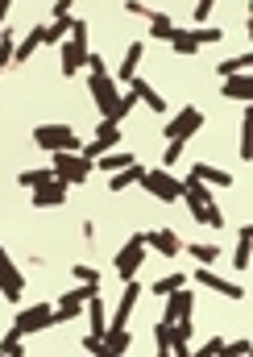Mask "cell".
<instances>
[{"mask_svg": "<svg viewBox=\"0 0 253 357\" xmlns=\"http://www.w3.org/2000/svg\"><path fill=\"white\" fill-rule=\"evenodd\" d=\"M183 199H187V208H191V216H195L199 225L224 229V216H220V208L212 204V191H208L199 178H183Z\"/></svg>", "mask_w": 253, "mask_h": 357, "instance_id": "6da1fadb", "label": "cell"}, {"mask_svg": "<svg viewBox=\"0 0 253 357\" xmlns=\"http://www.w3.org/2000/svg\"><path fill=\"white\" fill-rule=\"evenodd\" d=\"M46 328H54V303L38 299L33 307H21V312H17V320H13L8 333H17V337H33V333H46Z\"/></svg>", "mask_w": 253, "mask_h": 357, "instance_id": "7a4b0ae2", "label": "cell"}, {"mask_svg": "<svg viewBox=\"0 0 253 357\" xmlns=\"http://www.w3.org/2000/svg\"><path fill=\"white\" fill-rule=\"evenodd\" d=\"M33 142H38V150H50V154H63V150L75 154V150L84 146L71 125H38V129H33Z\"/></svg>", "mask_w": 253, "mask_h": 357, "instance_id": "3957f363", "label": "cell"}, {"mask_svg": "<svg viewBox=\"0 0 253 357\" xmlns=\"http://www.w3.org/2000/svg\"><path fill=\"white\" fill-rule=\"evenodd\" d=\"M59 46H63V63H59V71L71 79V75L84 67V59H87V21H75V25H71V38H63Z\"/></svg>", "mask_w": 253, "mask_h": 357, "instance_id": "277c9868", "label": "cell"}, {"mask_svg": "<svg viewBox=\"0 0 253 357\" xmlns=\"http://www.w3.org/2000/svg\"><path fill=\"white\" fill-rule=\"evenodd\" d=\"M141 187H146L158 204H174V199H183V178H174L167 167L146 171V175H141Z\"/></svg>", "mask_w": 253, "mask_h": 357, "instance_id": "5b68a950", "label": "cell"}, {"mask_svg": "<svg viewBox=\"0 0 253 357\" xmlns=\"http://www.w3.org/2000/svg\"><path fill=\"white\" fill-rule=\"evenodd\" d=\"M100 291V282H79V287H71L67 295H59V303H54V324H67V320H75L79 312H84V303Z\"/></svg>", "mask_w": 253, "mask_h": 357, "instance_id": "8992f818", "label": "cell"}, {"mask_svg": "<svg viewBox=\"0 0 253 357\" xmlns=\"http://www.w3.org/2000/svg\"><path fill=\"white\" fill-rule=\"evenodd\" d=\"M199 129H204V112H199L195 104H187V108H178V112L170 116L162 133H167V142H187V137H195Z\"/></svg>", "mask_w": 253, "mask_h": 357, "instance_id": "52a82bcc", "label": "cell"}, {"mask_svg": "<svg viewBox=\"0 0 253 357\" xmlns=\"http://www.w3.org/2000/svg\"><path fill=\"white\" fill-rule=\"evenodd\" d=\"M146 262V233H137V237H129L121 250H116V258H112V266L121 278H137V270Z\"/></svg>", "mask_w": 253, "mask_h": 357, "instance_id": "ba28073f", "label": "cell"}, {"mask_svg": "<svg viewBox=\"0 0 253 357\" xmlns=\"http://www.w3.org/2000/svg\"><path fill=\"white\" fill-rule=\"evenodd\" d=\"M91 171H95V162H91V158H84L79 150H75V154H71V150L54 154V178H63V183H84Z\"/></svg>", "mask_w": 253, "mask_h": 357, "instance_id": "9c48e42d", "label": "cell"}, {"mask_svg": "<svg viewBox=\"0 0 253 357\" xmlns=\"http://www.w3.org/2000/svg\"><path fill=\"white\" fill-rule=\"evenodd\" d=\"M116 142H121V125H116V121H108V116H100V129H95V137H91L87 146H79V154L95 162L100 154H108V150H116Z\"/></svg>", "mask_w": 253, "mask_h": 357, "instance_id": "30bf717a", "label": "cell"}, {"mask_svg": "<svg viewBox=\"0 0 253 357\" xmlns=\"http://www.w3.org/2000/svg\"><path fill=\"white\" fill-rule=\"evenodd\" d=\"M87 91H91V100H95L100 116H112V108H116V100H121L116 79H112L108 71H100V75H91V79H87Z\"/></svg>", "mask_w": 253, "mask_h": 357, "instance_id": "8fae6325", "label": "cell"}, {"mask_svg": "<svg viewBox=\"0 0 253 357\" xmlns=\"http://www.w3.org/2000/svg\"><path fill=\"white\" fill-rule=\"evenodd\" d=\"M29 191H33V195H29L33 208H59V204H67L71 183H63V178H46V183H38V187H29Z\"/></svg>", "mask_w": 253, "mask_h": 357, "instance_id": "7c38bea8", "label": "cell"}, {"mask_svg": "<svg viewBox=\"0 0 253 357\" xmlns=\"http://www.w3.org/2000/svg\"><path fill=\"white\" fill-rule=\"evenodd\" d=\"M0 291H4V299L8 303H17L21 299V291H25V278H21V270L13 266V258H8V250L0 245Z\"/></svg>", "mask_w": 253, "mask_h": 357, "instance_id": "4fadbf2b", "label": "cell"}, {"mask_svg": "<svg viewBox=\"0 0 253 357\" xmlns=\"http://www.w3.org/2000/svg\"><path fill=\"white\" fill-rule=\"evenodd\" d=\"M137 299H141V282H137V278H125V295H121V303H116V312H112V324H108V328H129Z\"/></svg>", "mask_w": 253, "mask_h": 357, "instance_id": "5bb4252c", "label": "cell"}, {"mask_svg": "<svg viewBox=\"0 0 253 357\" xmlns=\"http://www.w3.org/2000/svg\"><path fill=\"white\" fill-rule=\"evenodd\" d=\"M162 299H167V307H162V320H167V324H174V320H183V316L195 312V295L183 291V287H174V291L162 295Z\"/></svg>", "mask_w": 253, "mask_h": 357, "instance_id": "9a60e30c", "label": "cell"}, {"mask_svg": "<svg viewBox=\"0 0 253 357\" xmlns=\"http://www.w3.org/2000/svg\"><path fill=\"white\" fill-rule=\"evenodd\" d=\"M195 282H199V287H208V291H216V295H224V299H245V291H241L237 282H229V278L212 274L208 266H199V270H195Z\"/></svg>", "mask_w": 253, "mask_h": 357, "instance_id": "2e32d148", "label": "cell"}, {"mask_svg": "<svg viewBox=\"0 0 253 357\" xmlns=\"http://www.w3.org/2000/svg\"><path fill=\"white\" fill-rule=\"evenodd\" d=\"M146 250H158L162 258H174V254L183 250V241H178L170 229H154V233H146Z\"/></svg>", "mask_w": 253, "mask_h": 357, "instance_id": "e0dca14e", "label": "cell"}, {"mask_svg": "<svg viewBox=\"0 0 253 357\" xmlns=\"http://www.w3.org/2000/svg\"><path fill=\"white\" fill-rule=\"evenodd\" d=\"M187 178H199L204 187H233V175H229V171H220V167H208V162H195Z\"/></svg>", "mask_w": 253, "mask_h": 357, "instance_id": "ac0fdd59", "label": "cell"}, {"mask_svg": "<svg viewBox=\"0 0 253 357\" xmlns=\"http://www.w3.org/2000/svg\"><path fill=\"white\" fill-rule=\"evenodd\" d=\"M146 59V42H129V50H125V59H121V67H116V79L121 84H129L133 75H137V63Z\"/></svg>", "mask_w": 253, "mask_h": 357, "instance_id": "d6986e66", "label": "cell"}, {"mask_svg": "<svg viewBox=\"0 0 253 357\" xmlns=\"http://www.w3.org/2000/svg\"><path fill=\"white\" fill-rule=\"evenodd\" d=\"M141 175H146V167H137V162H129V167H121V171H112V178H108V191H112V195H121V191H129L133 183H141Z\"/></svg>", "mask_w": 253, "mask_h": 357, "instance_id": "ffe728a7", "label": "cell"}, {"mask_svg": "<svg viewBox=\"0 0 253 357\" xmlns=\"http://www.w3.org/2000/svg\"><path fill=\"white\" fill-rule=\"evenodd\" d=\"M133 349V337H129V328H104V354L108 357H121Z\"/></svg>", "mask_w": 253, "mask_h": 357, "instance_id": "44dd1931", "label": "cell"}, {"mask_svg": "<svg viewBox=\"0 0 253 357\" xmlns=\"http://www.w3.org/2000/svg\"><path fill=\"white\" fill-rule=\"evenodd\" d=\"M224 100H253V84H250V71H241V75H229L224 79Z\"/></svg>", "mask_w": 253, "mask_h": 357, "instance_id": "7402d4cb", "label": "cell"}, {"mask_svg": "<svg viewBox=\"0 0 253 357\" xmlns=\"http://www.w3.org/2000/svg\"><path fill=\"white\" fill-rule=\"evenodd\" d=\"M129 91H133V96H137V100H146V104H150V108H154V112H167V100H162V96H158V91L150 88V84H146V79H141V75H133V79H129Z\"/></svg>", "mask_w": 253, "mask_h": 357, "instance_id": "603a6c76", "label": "cell"}, {"mask_svg": "<svg viewBox=\"0 0 253 357\" xmlns=\"http://www.w3.org/2000/svg\"><path fill=\"white\" fill-rule=\"evenodd\" d=\"M71 25H75V21H71V13H67V17H54V25H46V29H42V46H59V42L71 33Z\"/></svg>", "mask_w": 253, "mask_h": 357, "instance_id": "cb8c5ba5", "label": "cell"}, {"mask_svg": "<svg viewBox=\"0 0 253 357\" xmlns=\"http://www.w3.org/2000/svg\"><path fill=\"white\" fill-rule=\"evenodd\" d=\"M250 245H253V229L250 225H241V233H237V250H233V266L237 270H250Z\"/></svg>", "mask_w": 253, "mask_h": 357, "instance_id": "d4e9b609", "label": "cell"}, {"mask_svg": "<svg viewBox=\"0 0 253 357\" xmlns=\"http://www.w3.org/2000/svg\"><path fill=\"white\" fill-rule=\"evenodd\" d=\"M42 29H46V25H38V29H29V33H25V38L17 42V50H13V63H25V59H29V54H33V50L42 46Z\"/></svg>", "mask_w": 253, "mask_h": 357, "instance_id": "484cf974", "label": "cell"}, {"mask_svg": "<svg viewBox=\"0 0 253 357\" xmlns=\"http://www.w3.org/2000/svg\"><path fill=\"white\" fill-rule=\"evenodd\" d=\"M129 162H137L133 154H125V150H108V154H100L95 158V167L104 171V175H112V171H121V167H129Z\"/></svg>", "mask_w": 253, "mask_h": 357, "instance_id": "4316f807", "label": "cell"}, {"mask_svg": "<svg viewBox=\"0 0 253 357\" xmlns=\"http://www.w3.org/2000/svg\"><path fill=\"white\" fill-rule=\"evenodd\" d=\"M170 50H174L178 59H187V54H195V50H199V42H195V33H191V29H174Z\"/></svg>", "mask_w": 253, "mask_h": 357, "instance_id": "83f0119b", "label": "cell"}, {"mask_svg": "<svg viewBox=\"0 0 253 357\" xmlns=\"http://www.w3.org/2000/svg\"><path fill=\"white\" fill-rule=\"evenodd\" d=\"M174 29H178V25L170 21L162 8H158V13L150 17V38H158V42H170V38H174Z\"/></svg>", "mask_w": 253, "mask_h": 357, "instance_id": "f1b7e54d", "label": "cell"}, {"mask_svg": "<svg viewBox=\"0 0 253 357\" xmlns=\"http://www.w3.org/2000/svg\"><path fill=\"white\" fill-rule=\"evenodd\" d=\"M84 307H87V324H91V333H95V337H104V299H100V291L87 299Z\"/></svg>", "mask_w": 253, "mask_h": 357, "instance_id": "f546056e", "label": "cell"}, {"mask_svg": "<svg viewBox=\"0 0 253 357\" xmlns=\"http://www.w3.org/2000/svg\"><path fill=\"white\" fill-rule=\"evenodd\" d=\"M250 63H253V54L245 50V54H237V59H224V63H220L216 71H220V75L229 79V75H241V71H250Z\"/></svg>", "mask_w": 253, "mask_h": 357, "instance_id": "4dcf8cb0", "label": "cell"}, {"mask_svg": "<svg viewBox=\"0 0 253 357\" xmlns=\"http://www.w3.org/2000/svg\"><path fill=\"white\" fill-rule=\"evenodd\" d=\"M187 254H191V258H195L199 266H212V262L220 258V250H216V245H204V241H195V245H187Z\"/></svg>", "mask_w": 253, "mask_h": 357, "instance_id": "1f68e13d", "label": "cell"}, {"mask_svg": "<svg viewBox=\"0 0 253 357\" xmlns=\"http://www.w3.org/2000/svg\"><path fill=\"white\" fill-rule=\"evenodd\" d=\"M13 50H17V33L4 29L0 33V67H13Z\"/></svg>", "mask_w": 253, "mask_h": 357, "instance_id": "d6a6232c", "label": "cell"}, {"mask_svg": "<svg viewBox=\"0 0 253 357\" xmlns=\"http://www.w3.org/2000/svg\"><path fill=\"white\" fill-rule=\"evenodd\" d=\"M183 282H187V274H167V278H158V282H154L150 291H154V295L162 299V295H170V291H174V287H183Z\"/></svg>", "mask_w": 253, "mask_h": 357, "instance_id": "836d02e7", "label": "cell"}, {"mask_svg": "<svg viewBox=\"0 0 253 357\" xmlns=\"http://www.w3.org/2000/svg\"><path fill=\"white\" fill-rule=\"evenodd\" d=\"M25 349H21V337L17 333H4L0 337V357H21Z\"/></svg>", "mask_w": 253, "mask_h": 357, "instance_id": "e575fe53", "label": "cell"}, {"mask_svg": "<svg viewBox=\"0 0 253 357\" xmlns=\"http://www.w3.org/2000/svg\"><path fill=\"white\" fill-rule=\"evenodd\" d=\"M195 33V42L199 46H212V42H220L224 38V29H216V25H199V29H191Z\"/></svg>", "mask_w": 253, "mask_h": 357, "instance_id": "d590c367", "label": "cell"}, {"mask_svg": "<svg viewBox=\"0 0 253 357\" xmlns=\"http://www.w3.org/2000/svg\"><path fill=\"white\" fill-rule=\"evenodd\" d=\"M46 178H54V171H46V167H38V171H21V187H38V183H46Z\"/></svg>", "mask_w": 253, "mask_h": 357, "instance_id": "8d00e7d4", "label": "cell"}, {"mask_svg": "<svg viewBox=\"0 0 253 357\" xmlns=\"http://www.w3.org/2000/svg\"><path fill=\"white\" fill-rule=\"evenodd\" d=\"M154 345H158V357H167V354H170V324H167V320L154 328Z\"/></svg>", "mask_w": 253, "mask_h": 357, "instance_id": "74e56055", "label": "cell"}, {"mask_svg": "<svg viewBox=\"0 0 253 357\" xmlns=\"http://www.w3.org/2000/svg\"><path fill=\"white\" fill-rule=\"evenodd\" d=\"M183 146H187V142H167V150H162V167H167V171L183 158Z\"/></svg>", "mask_w": 253, "mask_h": 357, "instance_id": "f35d334b", "label": "cell"}, {"mask_svg": "<svg viewBox=\"0 0 253 357\" xmlns=\"http://www.w3.org/2000/svg\"><path fill=\"white\" fill-rule=\"evenodd\" d=\"M125 13H133V17H146V21H150V17H154L158 8H146L141 0H125Z\"/></svg>", "mask_w": 253, "mask_h": 357, "instance_id": "ab89813d", "label": "cell"}, {"mask_svg": "<svg viewBox=\"0 0 253 357\" xmlns=\"http://www.w3.org/2000/svg\"><path fill=\"white\" fill-rule=\"evenodd\" d=\"M241 162H250V116H241Z\"/></svg>", "mask_w": 253, "mask_h": 357, "instance_id": "60d3db41", "label": "cell"}, {"mask_svg": "<svg viewBox=\"0 0 253 357\" xmlns=\"http://www.w3.org/2000/svg\"><path fill=\"white\" fill-rule=\"evenodd\" d=\"M84 349H87V354H95V357H108V354H104V337H95V333H87V337H84Z\"/></svg>", "mask_w": 253, "mask_h": 357, "instance_id": "b9f144b4", "label": "cell"}, {"mask_svg": "<svg viewBox=\"0 0 253 357\" xmlns=\"http://www.w3.org/2000/svg\"><path fill=\"white\" fill-rule=\"evenodd\" d=\"M216 357V354H224V337H208V341H204V349H199V357Z\"/></svg>", "mask_w": 253, "mask_h": 357, "instance_id": "7bdbcfd3", "label": "cell"}, {"mask_svg": "<svg viewBox=\"0 0 253 357\" xmlns=\"http://www.w3.org/2000/svg\"><path fill=\"white\" fill-rule=\"evenodd\" d=\"M224 354H229V357L250 354V341H245V337H237V341H224Z\"/></svg>", "mask_w": 253, "mask_h": 357, "instance_id": "ee69618b", "label": "cell"}, {"mask_svg": "<svg viewBox=\"0 0 253 357\" xmlns=\"http://www.w3.org/2000/svg\"><path fill=\"white\" fill-rule=\"evenodd\" d=\"M71 274H75L79 282H100V270L95 266H71Z\"/></svg>", "mask_w": 253, "mask_h": 357, "instance_id": "f6af8a7d", "label": "cell"}, {"mask_svg": "<svg viewBox=\"0 0 253 357\" xmlns=\"http://www.w3.org/2000/svg\"><path fill=\"white\" fill-rule=\"evenodd\" d=\"M212 4H216V0H195V21H199V25L212 17Z\"/></svg>", "mask_w": 253, "mask_h": 357, "instance_id": "bcb514c9", "label": "cell"}, {"mask_svg": "<svg viewBox=\"0 0 253 357\" xmlns=\"http://www.w3.org/2000/svg\"><path fill=\"white\" fill-rule=\"evenodd\" d=\"M71 4H75V0H54V17H67V13H71Z\"/></svg>", "mask_w": 253, "mask_h": 357, "instance_id": "7dc6e473", "label": "cell"}, {"mask_svg": "<svg viewBox=\"0 0 253 357\" xmlns=\"http://www.w3.org/2000/svg\"><path fill=\"white\" fill-rule=\"evenodd\" d=\"M8 8H13V0H0V25L8 21Z\"/></svg>", "mask_w": 253, "mask_h": 357, "instance_id": "c3c4849f", "label": "cell"}]
</instances>
